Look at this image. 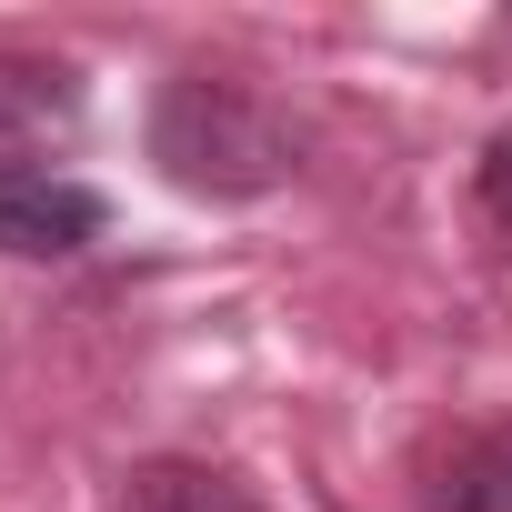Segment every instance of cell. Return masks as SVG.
<instances>
[{
  "instance_id": "3",
  "label": "cell",
  "mask_w": 512,
  "mask_h": 512,
  "mask_svg": "<svg viewBox=\"0 0 512 512\" xmlns=\"http://www.w3.org/2000/svg\"><path fill=\"white\" fill-rule=\"evenodd\" d=\"M81 131V71L0 51V181L11 171H51V151Z\"/></svg>"
},
{
  "instance_id": "1",
  "label": "cell",
  "mask_w": 512,
  "mask_h": 512,
  "mask_svg": "<svg viewBox=\"0 0 512 512\" xmlns=\"http://www.w3.org/2000/svg\"><path fill=\"white\" fill-rule=\"evenodd\" d=\"M151 161L191 201H262L302 171V131L282 101H262L231 71H171L151 101Z\"/></svg>"
},
{
  "instance_id": "2",
  "label": "cell",
  "mask_w": 512,
  "mask_h": 512,
  "mask_svg": "<svg viewBox=\"0 0 512 512\" xmlns=\"http://www.w3.org/2000/svg\"><path fill=\"white\" fill-rule=\"evenodd\" d=\"M111 231V201L71 171H11L0 181V251L11 262H81Z\"/></svg>"
},
{
  "instance_id": "5",
  "label": "cell",
  "mask_w": 512,
  "mask_h": 512,
  "mask_svg": "<svg viewBox=\"0 0 512 512\" xmlns=\"http://www.w3.org/2000/svg\"><path fill=\"white\" fill-rule=\"evenodd\" d=\"M432 512H512V422L472 432V442L442 462V482H432Z\"/></svg>"
},
{
  "instance_id": "6",
  "label": "cell",
  "mask_w": 512,
  "mask_h": 512,
  "mask_svg": "<svg viewBox=\"0 0 512 512\" xmlns=\"http://www.w3.org/2000/svg\"><path fill=\"white\" fill-rule=\"evenodd\" d=\"M482 211H492V221L512 231V131H502V141L482 151Z\"/></svg>"
},
{
  "instance_id": "4",
  "label": "cell",
  "mask_w": 512,
  "mask_h": 512,
  "mask_svg": "<svg viewBox=\"0 0 512 512\" xmlns=\"http://www.w3.org/2000/svg\"><path fill=\"white\" fill-rule=\"evenodd\" d=\"M111 512H272V502L231 472H211V462H131Z\"/></svg>"
}]
</instances>
